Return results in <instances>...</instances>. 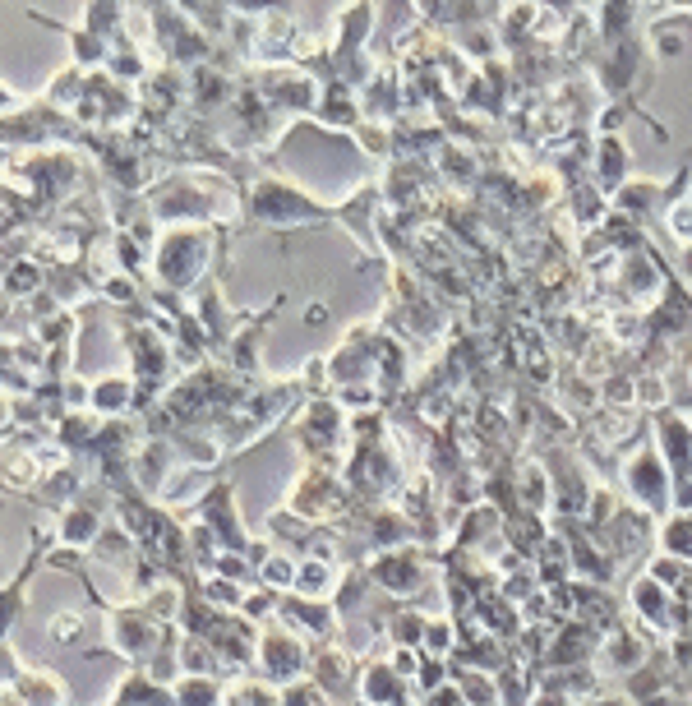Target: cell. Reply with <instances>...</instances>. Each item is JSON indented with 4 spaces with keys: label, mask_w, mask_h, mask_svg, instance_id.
Masks as SVG:
<instances>
[{
    "label": "cell",
    "mask_w": 692,
    "mask_h": 706,
    "mask_svg": "<svg viewBox=\"0 0 692 706\" xmlns=\"http://www.w3.org/2000/svg\"><path fill=\"white\" fill-rule=\"evenodd\" d=\"M74 633H79V619H74V614L70 619H60V623H51V637H60V642H70Z\"/></svg>",
    "instance_id": "3957f363"
},
{
    "label": "cell",
    "mask_w": 692,
    "mask_h": 706,
    "mask_svg": "<svg viewBox=\"0 0 692 706\" xmlns=\"http://www.w3.org/2000/svg\"><path fill=\"white\" fill-rule=\"evenodd\" d=\"M263 573H268V582H273V587H287V582H291V563L287 559H273Z\"/></svg>",
    "instance_id": "7a4b0ae2"
},
{
    "label": "cell",
    "mask_w": 692,
    "mask_h": 706,
    "mask_svg": "<svg viewBox=\"0 0 692 706\" xmlns=\"http://www.w3.org/2000/svg\"><path fill=\"white\" fill-rule=\"evenodd\" d=\"M60 688H65L60 679H51V674H37V679L24 683V697H28V706H56L60 702Z\"/></svg>",
    "instance_id": "6da1fadb"
}]
</instances>
